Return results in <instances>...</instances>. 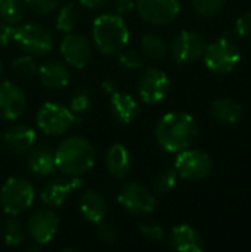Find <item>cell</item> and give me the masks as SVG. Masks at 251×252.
<instances>
[{
	"label": "cell",
	"mask_w": 251,
	"mask_h": 252,
	"mask_svg": "<svg viewBox=\"0 0 251 252\" xmlns=\"http://www.w3.org/2000/svg\"><path fill=\"white\" fill-rule=\"evenodd\" d=\"M13 40L16 44L33 56H43L53 47L50 31L37 22H27L15 28Z\"/></svg>",
	"instance_id": "7"
},
{
	"label": "cell",
	"mask_w": 251,
	"mask_h": 252,
	"mask_svg": "<svg viewBox=\"0 0 251 252\" xmlns=\"http://www.w3.org/2000/svg\"><path fill=\"white\" fill-rule=\"evenodd\" d=\"M92 38L102 55L114 56L127 46L130 32L123 16L118 13H104L93 21Z\"/></svg>",
	"instance_id": "3"
},
{
	"label": "cell",
	"mask_w": 251,
	"mask_h": 252,
	"mask_svg": "<svg viewBox=\"0 0 251 252\" xmlns=\"http://www.w3.org/2000/svg\"><path fill=\"white\" fill-rule=\"evenodd\" d=\"M27 152H28L27 165L33 174L40 176V177H46V176L53 174L58 170L55 151L49 145L34 143Z\"/></svg>",
	"instance_id": "17"
},
{
	"label": "cell",
	"mask_w": 251,
	"mask_h": 252,
	"mask_svg": "<svg viewBox=\"0 0 251 252\" xmlns=\"http://www.w3.org/2000/svg\"><path fill=\"white\" fill-rule=\"evenodd\" d=\"M78 210L87 221L98 224V223L104 221V219L107 217L108 204L101 193H98L95 190H86L80 196Z\"/></svg>",
	"instance_id": "21"
},
{
	"label": "cell",
	"mask_w": 251,
	"mask_h": 252,
	"mask_svg": "<svg viewBox=\"0 0 251 252\" xmlns=\"http://www.w3.org/2000/svg\"><path fill=\"white\" fill-rule=\"evenodd\" d=\"M12 69L19 75V77H24V78H33L37 71H38V66L36 63V61L31 58V56H18L12 61Z\"/></svg>",
	"instance_id": "32"
},
{
	"label": "cell",
	"mask_w": 251,
	"mask_h": 252,
	"mask_svg": "<svg viewBox=\"0 0 251 252\" xmlns=\"http://www.w3.org/2000/svg\"><path fill=\"white\" fill-rule=\"evenodd\" d=\"M200 133L198 123L185 112H170L160 118L155 127L158 145L172 154H178L194 145Z\"/></svg>",
	"instance_id": "1"
},
{
	"label": "cell",
	"mask_w": 251,
	"mask_h": 252,
	"mask_svg": "<svg viewBox=\"0 0 251 252\" xmlns=\"http://www.w3.org/2000/svg\"><path fill=\"white\" fill-rule=\"evenodd\" d=\"M243 106L232 99H217L212 103V115L222 124H237L243 118Z\"/></svg>",
	"instance_id": "24"
},
{
	"label": "cell",
	"mask_w": 251,
	"mask_h": 252,
	"mask_svg": "<svg viewBox=\"0 0 251 252\" xmlns=\"http://www.w3.org/2000/svg\"><path fill=\"white\" fill-rule=\"evenodd\" d=\"M105 164L111 176L117 179H124L130 174L133 167V158L124 145L114 143L105 157Z\"/></svg>",
	"instance_id": "20"
},
{
	"label": "cell",
	"mask_w": 251,
	"mask_h": 252,
	"mask_svg": "<svg viewBox=\"0 0 251 252\" xmlns=\"http://www.w3.org/2000/svg\"><path fill=\"white\" fill-rule=\"evenodd\" d=\"M0 137H1V136H0Z\"/></svg>",
	"instance_id": "45"
},
{
	"label": "cell",
	"mask_w": 251,
	"mask_h": 252,
	"mask_svg": "<svg viewBox=\"0 0 251 252\" xmlns=\"http://www.w3.org/2000/svg\"><path fill=\"white\" fill-rule=\"evenodd\" d=\"M226 0H194V10L201 18H213L219 15Z\"/></svg>",
	"instance_id": "30"
},
{
	"label": "cell",
	"mask_w": 251,
	"mask_h": 252,
	"mask_svg": "<svg viewBox=\"0 0 251 252\" xmlns=\"http://www.w3.org/2000/svg\"><path fill=\"white\" fill-rule=\"evenodd\" d=\"M77 22H78V10L72 3H68L64 7H61L59 13L56 16L55 25H56L58 31L71 32L72 28L77 25Z\"/></svg>",
	"instance_id": "28"
},
{
	"label": "cell",
	"mask_w": 251,
	"mask_h": 252,
	"mask_svg": "<svg viewBox=\"0 0 251 252\" xmlns=\"http://www.w3.org/2000/svg\"><path fill=\"white\" fill-rule=\"evenodd\" d=\"M59 227V219L50 208H40L31 214L27 221V230L31 239L40 245L49 244Z\"/></svg>",
	"instance_id": "15"
},
{
	"label": "cell",
	"mask_w": 251,
	"mask_h": 252,
	"mask_svg": "<svg viewBox=\"0 0 251 252\" xmlns=\"http://www.w3.org/2000/svg\"><path fill=\"white\" fill-rule=\"evenodd\" d=\"M138 230L143 238L152 242H161L164 239V230L160 224H155L151 221H139Z\"/></svg>",
	"instance_id": "34"
},
{
	"label": "cell",
	"mask_w": 251,
	"mask_h": 252,
	"mask_svg": "<svg viewBox=\"0 0 251 252\" xmlns=\"http://www.w3.org/2000/svg\"><path fill=\"white\" fill-rule=\"evenodd\" d=\"M15 28H16V25H12V24H7L4 21H0V47L9 44L13 40Z\"/></svg>",
	"instance_id": "38"
},
{
	"label": "cell",
	"mask_w": 251,
	"mask_h": 252,
	"mask_svg": "<svg viewBox=\"0 0 251 252\" xmlns=\"http://www.w3.org/2000/svg\"><path fill=\"white\" fill-rule=\"evenodd\" d=\"M139 16L152 25H167L180 12L179 0H136Z\"/></svg>",
	"instance_id": "10"
},
{
	"label": "cell",
	"mask_w": 251,
	"mask_h": 252,
	"mask_svg": "<svg viewBox=\"0 0 251 252\" xmlns=\"http://www.w3.org/2000/svg\"><path fill=\"white\" fill-rule=\"evenodd\" d=\"M61 251H62V252H72V251H78V248H74V247H67V248H62Z\"/></svg>",
	"instance_id": "43"
},
{
	"label": "cell",
	"mask_w": 251,
	"mask_h": 252,
	"mask_svg": "<svg viewBox=\"0 0 251 252\" xmlns=\"http://www.w3.org/2000/svg\"><path fill=\"white\" fill-rule=\"evenodd\" d=\"M78 1L81 6H84L90 10H99L107 4L108 0H78Z\"/></svg>",
	"instance_id": "40"
},
{
	"label": "cell",
	"mask_w": 251,
	"mask_h": 252,
	"mask_svg": "<svg viewBox=\"0 0 251 252\" xmlns=\"http://www.w3.org/2000/svg\"><path fill=\"white\" fill-rule=\"evenodd\" d=\"M178 173L175 168H166L161 173L157 174L152 183V193L155 195H166L169 193L178 182Z\"/></svg>",
	"instance_id": "29"
},
{
	"label": "cell",
	"mask_w": 251,
	"mask_h": 252,
	"mask_svg": "<svg viewBox=\"0 0 251 252\" xmlns=\"http://www.w3.org/2000/svg\"><path fill=\"white\" fill-rule=\"evenodd\" d=\"M59 50H61L64 61L77 69L84 68L90 62L92 53H93L90 41L84 35L75 34V32H68L62 38Z\"/></svg>",
	"instance_id": "14"
},
{
	"label": "cell",
	"mask_w": 251,
	"mask_h": 252,
	"mask_svg": "<svg viewBox=\"0 0 251 252\" xmlns=\"http://www.w3.org/2000/svg\"><path fill=\"white\" fill-rule=\"evenodd\" d=\"M204 62L216 74H228L237 68L241 61L240 49L228 38H217L204 49Z\"/></svg>",
	"instance_id": "6"
},
{
	"label": "cell",
	"mask_w": 251,
	"mask_h": 252,
	"mask_svg": "<svg viewBox=\"0 0 251 252\" xmlns=\"http://www.w3.org/2000/svg\"><path fill=\"white\" fill-rule=\"evenodd\" d=\"M1 71H3V63H1V59H0V75H1Z\"/></svg>",
	"instance_id": "44"
},
{
	"label": "cell",
	"mask_w": 251,
	"mask_h": 252,
	"mask_svg": "<svg viewBox=\"0 0 251 252\" xmlns=\"http://www.w3.org/2000/svg\"><path fill=\"white\" fill-rule=\"evenodd\" d=\"M169 89H170V80L167 74L158 68H146L142 72L138 84L139 96L148 105L161 102L169 93Z\"/></svg>",
	"instance_id": "12"
},
{
	"label": "cell",
	"mask_w": 251,
	"mask_h": 252,
	"mask_svg": "<svg viewBox=\"0 0 251 252\" xmlns=\"http://www.w3.org/2000/svg\"><path fill=\"white\" fill-rule=\"evenodd\" d=\"M25 239V232L22 224L10 216L3 226V241L7 247H18L24 242Z\"/></svg>",
	"instance_id": "27"
},
{
	"label": "cell",
	"mask_w": 251,
	"mask_h": 252,
	"mask_svg": "<svg viewBox=\"0 0 251 252\" xmlns=\"http://www.w3.org/2000/svg\"><path fill=\"white\" fill-rule=\"evenodd\" d=\"M170 247L179 252H201L204 250V242L201 235L189 224L176 226L169 238Z\"/></svg>",
	"instance_id": "18"
},
{
	"label": "cell",
	"mask_w": 251,
	"mask_h": 252,
	"mask_svg": "<svg viewBox=\"0 0 251 252\" xmlns=\"http://www.w3.org/2000/svg\"><path fill=\"white\" fill-rule=\"evenodd\" d=\"M24 1H25V6H28L34 13L47 15L56 9L59 0H24Z\"/></svg>",
	"instance_id": "35"
},
{
	"label": "cell",
	"mask_w": 251,
	"mask_h": 252,
	"mask_svg": "<svg viewBox=\"0 0 251 252\" xmlns=\"http://www.w3.org/2000/svg\"><path fill=\"white\" fill-rule=\"evenodd\" d=\"M206 41L195 31H180L170 43V53L176 63H189L200 59L204 53Z\"/></svg>",
	"instance_id": "11"
},
{
	"label": "cell",
	"mask_w": 251,
	"mask_h": 252,
	"mask_svg": "<svg viewBox=\"0 0 251 252\" xmlns=\"http://www.w3.org/2000/svg\"><path fill=\"white\" fill-rule=\"evenodd\" d=\"M117 83L114 81V80H111V78H108V80H105L104 83H102V90L105 92V93H108V94H112V93H115L117 92Z\"/></svg>",
	"instance_id": "41"
},
{
	"label": "cell",
	"mask_w": 251,
	"mask_h": 252,
	"mask_svg": "<svg viewBox=\"0 0 251 252\" xmlns=\"http://www.w3.org/2000/svg\"><path fill=\"white\" fill-rule=\"evenodd\" d=\"M25 15L24 0H0V21L16 25Z\"/></svg>",
	"instance_id": "26"
},
{
	"label": "cell",
	"mask_w": 251,
	"mask_h": 252,
	"mask_svg": "<svg viewBox=\"0 0 251 252\" xmlns=\"http://www.w3.org/2000/svg\"><path fill=\"white\" fill-rule=\"evenodd\" d=\"M178 158L175 161V170L178 176L188 182H198L210 176L213 162L209 154L200 149H183L178 152Z\"/></svg>",
	"instance_id": "8"
},
{
	"label": "cell",
	"mask_w": 251,
	"mask_h": 252,
	"mask_svg": "<svg viewBox=\"0 0 251 252\" xmlns=\"http://www.w3.org/2000/svg\"><path fill=\"white\" fill-rule=\"evenodd\" d=\"M40 247H41L40 244H37V242L31 241V244H30V245H28V247H27L25 250H27V251H36V252H37L38 250H40Z\"/></svg>",
	"instance_id": "42"
},
{
	"label": "cell",
	"mask_w": 251,
	"mask_h": 252,
	"mask_svg": "<svg viewBox=\"0 0 251 252\" xmlns=\"http://www.w3.org/2000/svg\"><path fill=\"white\" fill-rule=\"evenodd\" d=\"M38 80L40 83L47 87V89H53V90H59V89H65L70 83V71L68 68L56 61V59H50L46 61L43 65L38 66L37 71Z\"/></svg>",
	"instance_id": "19"
},
{
	"label": "cell",
	"mask_w": 251,
	"mask_h": 252,
	"mask_svg": "<svg viewBox=\"0 0 251 252\" xmlns=\"http://www.w3.org/2000/svg\"><path fill=\"white\" fill-rule=\"evenodd\" d=\"M136 0H114V9L118 15H126L133 10Z\"/></svg>",
	"instance_id": "39"
},
{
	"label": "cell",
	"mask_w": 251,
	"mask_h": 252,
	"mask_svg": "<svg viewBox=\"0 0 251 252\" xmlns=\"http://www.w3.org/2000/svg\"><path fill=\"white\" fill-rule=\"evenodd\" d=\"M83 186V180L80 176H67V177H53L44 183L40 199L44 205L50 208H58L64 205L68 199L70 193L78 190Z\"/></svg>",
	"instance_id": "13"
},
{
	"label": "cell",
	"mask_w": 251,
	"mask_h": 252,
	"mask_svg": "<svg viewBox=\"0 0 251 252\" xmlns=\"http://www.w3.org/2000/svg\"><path fill=\"white\" fill-rule=\"evenodd\" d=\"M34 188L22 177H10L0 189V205L7 216L25 213L34 202Z\"/></svg>",
	"instance_id": "4"
},
{
	"label": "cell",
	"mask_w": 251,
	"mask_h": 252,
	"mask_svg": "<svg viewBox=\"0 0 251 252\" xmlns=\"http://www.w3.org/2000/svg\"><path fill=\"white\" fill-rule=\"evenodd\" d=\"M95 148L92 143L80 136L64 139L56 151V167L65 176H81L87 173L95 164Z\"/></svg>",
	"instance_id": "2"
},
{
	"label": "cell",
	"mask_w": 251,
	"mask_h": 252,
	"mask_svg": "<svg viewBox=\"0 0 251 252\" xmlns=\"http://www.w3.org/2000/svg\"><path fill=\"white\" fill-rule=\"evenodd\" d=\"M77 120L78 118L71 109L53 102L43 103L36 115L38 128L49 136L65 134Z\"/></svg>",
	"instance_id": "5"
},
{
	"label": "cell",
	"mask_w": 251,
	"mask_h": 252,
	"mask_svg": "<svg viewBox=\"0 0 251 252\" xmlns=\"http://www.w3.org/2000/svg\"><path fill=\"white\" fill-rule=\"evenodd\" d=\"M235 32L240 37H250L251 35V12L241 15L235 22Z\"/></svg>",
	"instance_id": "37"
},
{
	"label": "cell",
	"mask_w": 251,
	"mask_h": 252,
	"mask_svg": "<svg viewBox=\"0 0 251 252\" xmlns=\"http://www.w3.org/2000/svg\"><path fill=\"white\" fill-rule=\"evenodd\" d=\"M118 63L127 69H139L145 65V56L136 49H123L118 53Z\"/></svg>",
	"instance_id": "31"
},
{
	"label": "cell",
	"mask_w": 251,
	"mask_h": 252,
	"mask_svg": "<svg viewBox=\"0 0 251 252\" xmlns=\"http://www.w3.org/2000/svg\"><path fill=\"white\" fill-rule=\"evenodd\" d=\"M120 205L132 214H149L155 210V196L152 190L138 182L126 183L117 196Z\"/></svg>",
	"instance_id": "9"
},
{
	"label": "cell",
	"mask_w": 251,
	"mask_h": 252,
	"mask_svg": "<svg viewBox=\"0 0 251 252\" xmlns=\"http://www.w3.org/2000/svg\"><path fill=\"white\" fill-rule=\"evenodd\" d=\"M109 106H111L114 118L121 124L133 123L136 120V117L139 115V111H141L138 100L132 94L123 93L118 90L111 94Z\"/></svg>",
	"instance_id": "22"
},
{
	"label": "cell",
	"mask_w": 251,
	"mask_h": 252,
	"mask_svg": "<svg viewBox=\"0 0 251 252\" xmlns=\"http://www.w3.org/2000/svg\"><path fill=\"white\" fill-rule=\"evenodd\" d=\"M27 108V96L21 87L10 81L0 83V118L16 121Z\"/></svg>",
	"instance_id": "16"
},
{
	"label": "cell",
	"mask_w": 251,
	"mask_h": 252,
	"mask_svg": "<svg viewBox=\"0 0 251 252\" xmlns=\"http://www.w3.org/2000/svg\"><path fill=\"white\" fill-rule=\"evenodd\" d=\"M92 105V96L87 89H78L74 92L70 100V109L74 114H84Z\"/></svg>",
	"instance_id": "33"
},
{
	"label": "cell",
	"mask_w": 251,
	"mask_h": 252,
	"mask_svg": "<svg viewBox=\"0 0 251 252\" xmlns=\"http://www.w3.org/2000/svg\"><path fill=\"white\" fill-rule=\"evenodd\" d=\"M141 52L149 59H163L167 55V44L158 34H145L141 40Z\"/></svg>",
	"instance_id": "25"
},
{
	"label": "cell",
	"mask_w": 251,
	"mask_h": 252,
	"mask_svg": "<svg viewBox=\"0 0 251 252\" xmlns=\"http://www.w3.org/2000/svg\"><path fill=\"white\" fill-rule=\"evenodd\" d=\"M36 131L30 126L25 124H15L10 128L6 130L3 134L4 145L9 151L15 154H24L27 152L34 143H36Z\"/></svg>",
	"instance_id": "23"
},
{
	"label": "cell",
	"mask_w": 251,
	"mask_h": 252,
	"mask_svg": "<svg viewBox=\"0 0 251 252\" xmlns=\"http://www.w3.org/2000/svg\"><path fill=\"white\" fill-rule=\"evenodd\" d=\"M96 238L102 244L111 245L117 239V230H115V227L112 224L101 221V223H98V227H96Z\"/></svg>",
	"instance_id": "36"
}]
</instances>
